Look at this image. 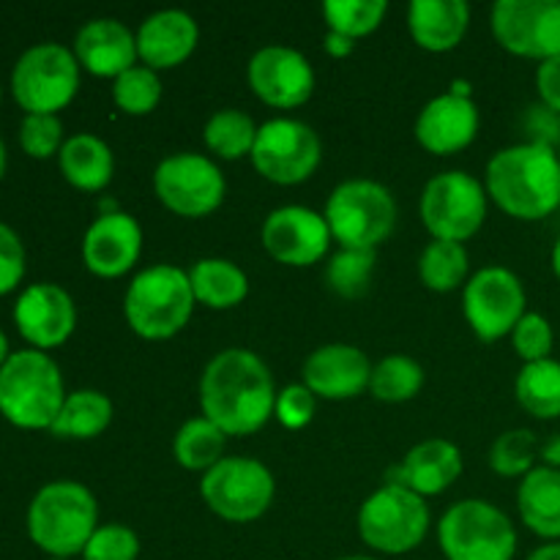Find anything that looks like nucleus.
Returning <instances> with one entry per match:
<instances>
[{"mask_svg":"<svg viewBox=\"0 0 560 560\" xmlns=\"http://www.w3.org/2000/svg\"><path fill=\"white\" fill-rule=\"evenodd\" d=\"M200 495L217 517L228 523H255L277 495L273 474L252 457H224L202 474Z\"/></svg>","mask_w":560,"mask_h":560,"instance_id":"10","label":"nucleus"},{"mask_svg":"<svg viewBox=\"0 0 560 560\" xmlns=\"http://www.w3.org/2000/svg\"><path fill=\"white\" fill-rule=\"evenodd\" d=\"M479 107L474 98L457 93H441L421 107L416 118V140L435 156H452L465 151L479 135Z\"/></svg>","mask_w":560,"mask_h":560,"instance_id":"21","label":"nucleus"},{"mask_svg":"<svg viewBox=\"0 0 560 560\" xmlns=\"http://www.w3.org/2000/svg\"><path fill=\"white\" fill-rule=\"evenodd\" d=\"M66 397L60 366L44 350H16L0 366V413L20 430H49Z\"/></svg>","mask_w":560,"mask_h":560,"instance_id":"4","label":"nucleus"},{"mask_svg":"<svg viewBox=\"0 0 560 560\" xmlns=\"http://www.w3.org/2000/svg\"><path fill=\"white\" fill-rule=\"evenodd\" d=\"M512 345L514 353L525 361V364H534V361L552 359V345H556V331H552L550 320L539 312H525L523 320L517 323V328L512 331Z\"/></svg>","mask_w":560,"mask_h":560,"instance_id":"40","label":"nucleus"},{"mask_svg":"<svg viewBox=\"0 0 560 560\" xmlns=\"http://www.w3.org/2000/svg\"><path fill=\"white\" fill-rule=\"evenodd\" d=\"M195 304L189 271L170 262H156L131 279L124 295V315L137 337L164 342L186 328Z\"/></svg>","mask_w":560,"mask_h":560,"instance_id":"5","label":"nucleus"},{"mask_svg":"<svg viewBox=\"0 0 560 560\" xmlns=\"http://www.w3.org/2000/svg\"><path fill=\"white\" fill-rule=\"evenodd\" d=\"M257 131H260V126L255 124L252 115L241 113V109H219L208 118L202 140H206L208 151L217 153L219 159L235 162V159L252 156Z\"/></svg>","mask_w":560,"mask_h":560,"instance_id":"33","label":"nucleus"},{"mask_svg":"<svg viewBox=\"0 0 560 560\" xmlns=\"http://www.w3.org/2000/svg\"><path fill=\"white\" fill-rule=\"evenodd\" d=\"M490 27L495 42L520 58L545 63L560 55V0H498Z\"/></svg>","mask_w":560,"mask_h":560,"instance_id":"15","label":"nucleus"},{"mask_svg":"<svg viewBox=\"0 0 560 560\" xmlns=\"http://www.w3.org/2000/svg\"><path fill=\"white\" fill-rule=\"evenodd\" d=\"M525 284L512 268L487 266L468 279L463 290V312L481 342L512 337L528 310Z\"/></svg>","mask_w":560,"mask_h":560,"instance_id":"12","label":"nucleus"},{"mask_svg":"<svg viewBox=\"0 0 560 560\" xmlns=\"http://www.w3.org/2000/svg\"><path fill=\"white\" fill-rule=\"evenodd\" d=\"M191 293L208 310H233L249 295V277L244 268L224 257H202L189 268Z\"/></svg>","mask_w":560,"mask_h":560,"instance_id":"28","label":"nucleus"},{"mask_svg":"<svg viewBox=\"0 0 560 560\" xmlns=\"http://www.w3.org/2000/svg\"><path fill=\"white\" fill-rule=\"evenodd\" d=\"M421 386H424V370L410 355H386L372 366L370 392L381 402H408L421 392Z\"/></svg>","mask_w":560,"mask_h":560,"instance_id":"34","label":"nucleus"},{"mask_svg":"<svg viewBox=\"0 0 560 560\" xmlns=\"http://www.w3.org/2000/svg\"><path fill=\"white\" fill-rule=\"evenodd\" d=\"M80 69L74 49L58 42L33 44L14 63L11 93L25 115H58L77 96Z\"/></svg>","mask_w":560,"mask_h":560,"instance_id":"9","label":"nucleus"},{"mask_svg":"<svg viewBox=\"0 0 560 560\" xmlns=\"http://www.w3.org/2000/svg\"><path fill=\"white\" fill-rule=\"evenodd\" d=\"M517 512L530 534L545 541H560V470L536 465L520 481Z\"/></svg>","mask_w":560,"mask_h":560,"instance_id":"26","label":"nucleus"},{"mask_svg":"<svg viewBox=\"0 0 560 560\" xmlns=\"http://www.w3.org/2000/svg\"><path fill=\"white\" fill-rule=\"evenodd\" d=\"M487 197L503 213L536 222L560 208V159L556 148L520 142L487 162Z\"/></svg>","mask_w":560,"mask_h":560,"instance_id":"2","label":"nucleus"},{"mask_svg":"<svg viewBox=\"0 0 560 560\" xmlns=\"http://www.w3.org/2000/svg\"><path fill=\"white\" fill-rule=\"evenodd\" d=\"M375 273V252L339 249L326 266V284L342 299H361Z\"/></svg>","mask_w":560,"mask_h":560,"instance_id":"36","label":"nucleus"},{"mask_svg":"<svg viewBox=\"0 0 560 560\" xmlns=\"http://www.w3.org/2000/svg\"><path fill=\"white\" fill-rule=\"evenodd\" d=\"M438 545L446 560H514L517 528L495 503L465 498L438 523Z\"/></svg>","mask_w":560,"mask_h":560,"instance_id":"7","label":"nucleus"},{"mask_svg":"<svg viewBox=\"0 0 560 560\" xmlns=\"http://www.w3.org/2000/svg\"><path fill=\"white\" fill-rule=\"evenodd\" d=\"M530 131H534V140L536 145H547V148H556L558 151V142H560V115L547 109L545 104L539 107H530V118H528Z\"/></svg>","mask_w":560,"mask_h":560,"instance_id":"45","label":"nucleus"},{"mask_svg":"<svg viewBox=\"0 0 560 560\" xmlns=\"http://www.w3.org/2000/svg\"><path fill=\"white\" fill-rule=\"evenodd\" d=\"M539 443L530 430H509L490 448V468L506 479H525L536 468Z\"/></svg>","mask_w":560,"mask_h":560,"instance_id":"38","label":"nucleus"},{"mask_svg":"<svg viewBox=\"0 0 560 560\" xmlns=\"http://www.w3.org/2000/svg\"><path fill=\"white\" fill-rule=\"evenodd\" d=\"M342 560H377V558H370V556H350V558H342Z\"/></svg>","mask_w":560,"mask_h":560,"instance_id":"52","label":"nucleus"},{"mask_svg":"<svg viewBox=\"0 0 560 560\" xmlns=\"http://www.w3.org/2000/svg\"><path fill=\"white\" fill-rule=\"evenodd\" d=\"M74 58L93 77H113L115 80L140 60V55H137V33H131L129 25L113 20V16L85 22L77 31Z\"/></svg>","mask_w":560,"mask_h":560,"instance_id":"24","label":"nucleus"},{"mask_svg":"<svg viewBox=\"0 0 560 560\" xmlns=\"http://www.w3.org/2000/svg\"><path fill=\"white\" fill-rule=\"evenodd\" d=\"M260 241L282 266L306 268L326 257L334 238L323 213L304 206H282L266 217Z\"/></svg>","mask_w":560,"mask_h":560,"instance_id":"17","label":"nucleus"},{"mask_svg":"<svg viewBox=\"0 0 560 560\" xmlns=\"http://www.w3.org/2000/svg\"><path fill=\"white\" fill-rule=\"evenodd\" d=\"M58 164L63 178L82 191H102L113 180L115 156L113 148L96 135L69 137L58 153Z\"/></svg>","mask_w":560,"mask_h":560,"instance_id":"27","label":"nucleus"},{"mask_svg":"<svg viewBox=\"0 0 560 560\" xmlns=\"http://www.w3.org/2000/svg\"><path fill=\"white\" fill-rule=\"evenodd\" d=\"M470 25L465 0H413L408 5V31L427 52H452Z\"/></svg>","mask_w":560,"mask_h":560,"instance_id":"25","label":"nucleus"},{"mask_svg":"<svg viewBox=\"0 0 560 560\" xmlns=\"http://www.w3.org/2000/svg\"><path fill=\"white\" fill-rule=\"evenodd\" d=\"M317 410V397L304 386V383H290L282 392L277 394V408L273 416L279 419V424L288 427V430H304L312 419H315Z\"/></svg>","mask_w":560,"mask_h":560,"instance_id":"42","label":"nucleus"},{"mask_svg":"<svg viewBox=\"0 0 560 560\" xmlns=\"http://www.w3.org/2000/svg\"><path fill=\"white\" fill-rule=\"evenodd\" d=\"M3 173H5V145L3 140H0V178H3Z\"/></svg>","mask_w":560,"mask_h":560,"instance_id":"51","label":"nucleus"},{"mask_svg":"<svg viewBox=\"0 0 560 560\" xmlns=\"http://www.w3.org/2000/svg\"><path fill=\"white\" fill-rule=\"evenodd\" d=\"M323 47H326V52L331 55V58H348V55H353L355 42L353 38L342 36V33L328 31L326 38H323Z\"/></svg>","mask_w":560,"mask_h":560,"instance_id":"46","label":"nucleus"},{"mask_svg":"<svg viewBox=\"0 0 560 560\" xmlns=\"http://www.w3.org/2000/svg\"><path fill=\"white\" fill-rule=\"evenodd\" d=\"M539 457L545 459L547 468L560 470V435H550L545 441V446L539 448Z\"/></svg>","mask_w":560,"mask_h":560,"instance_id":"47","label":"nucleus"},{"mask_svg":"<svg viewBox=\"0 0 560 560\" xmlns=\"http://www.w3.org/2000/svg\"><path fill=\"white\" fill-rule=\"evenodd\" d=\"M25 277V246L20 235L0 222V295L11 293Z\"/></svg>","mask_w":560,"mask_h":560,"instance_id":"43","label":"nucleus"},{"mask_svg":"<svg viewBox=\"0 0 560 560\" xmlns=\"http://www.w3.org/2000/svg\"><path fill=\"white\" fill-rule=\"evenodd\" d=\"M252 93L268 107L295 109L315 93V69L304 52L284 44H268L246 66Z\"/></svg>","mask_w":560,"mask_h":560,"instance_id":"16","label":"nucleus"},{"mask_svg":"<svg viewBox=\"0 0 560 560\" xmlns=\"http://www.w3.org/2000/svg\"><path fill=\"white\" fill-rule=\"evenodd\" d=\"M528 560H560V541H545L530 552Z\"/></svg>","mask_w":560,"mask_h":560,"instance_id":"48","label":"nucleus"},{"mask_svg":"<svg viewBox=\"0 0 560 560\" xmlns=\"http://www.w3.org/2000/svg\"><path fill=\"white\" fill-rule=\"evenodd\" d=\"M517 402L534 419L550 421L560 416V361L545 359L525 364L514 381Z\"/></svg>","mask_w":560,"mask_h":560,"instance_id":"31","label":"nucleus"},{"mask_svg":"<svg viewBox=\"0 0 560 560\" xmlns=\"http://www.w3.org/2000/svg\"><path fill=\"white\" fill-rule=\"evenodd\" d=\"M432 514L421 495L399 485H383L359 509V534L381 556L413 552L430 534Z\"/></svg>","mask_w":560,"mask_h":560,"instance_id":"8","label":"nucleus"},{"mask_svg":"<svg viewBox=\"0 0 560 560\" xmlns=\"http://www.w3.org/2000/svg\"><path fill=\"white\" fill-rule=\"evenodd\" d=\"M558 159H560V142H558Z\"/></svg>","mask_w":560,"mask_h":560,"instance_id":"53","label":"nucleus"},{"mask_svg":"<svg viewBox=\"0 0 560 560\" xmlns=\"http://www.w3.org/2000/svg\"><path fill=\"white\" fill-rule=\"evenodd\" d=\"M98 528V503L80 481H49L27 506V536L49 558L82 556Z\"/></svg>","mask_w":560,"mask_h":560,"instance_id":"3","label":"nucleus"},{"mask_svg":"<svg viewBox=\"0 0 560 560\" xmlns=\"http://www.w3.org/2000/svg\"><path fill=\"white\" fill-rule=\"evenodd\" d=\"M386 0H326L323 16L328 31H337L348 38H364L381 27L386 16Z\"/></svg>","mask_w":560,"mask_h":560,"instance_id":"35","label":"nucleus"},{"mask_svg":"<svg viewBox=\"0 0 560 560\" xmlns=\"http://www.w3.org/2000/svg\"><path fill=\"white\" fill-rule=\"evenodd\" d=\"M137 556H140V539L129 525L120 523L98 525L82 550L85 560H137Z\"/></svg>","mask_w":560,"mask_h":560,"instance_id":"39","label":"nucleus"},{"mask_svg":"<svg viewBox=\"0 0 560 560\" xmlns=\"http://www.w3.org/2000/svg\"><path fill=\"white\" fill-rule=\"evenodd\" d=\"M463 474V452L446 438H427L416 443L402 463L386 474L388 485H399L416 495H441Z\"/></svg>","mask_w":560,"mask_h":560,"instance_id":"22","label":"nucleus"},{"mask_svg":"<svg viewBox=\"0 0 560 560\" xmlns=\"http://www.w3.org/2000/svg\"><path fill=\"white\" fill-rule=\"evenodd\" d=\"M9 339H5V334L0 331V366L5 364V361H9Z\"/></svg>","mask_w":560,"mask_h":560,"instance_id":"50","label":"nucleus"},{"mask_svg":"<svg viewBox=\"0 0 560 560\" xmlns=\"http://www.w3.org/2000/svg\"><path fill=\"white\" fill-rule=\"evenodd\" d=\"M197 42H200V27L184 9L153 11L137 27V55L142 66L153 71L175 69L189 60Z\"/></svg>","mask_w":560,"mask_h":560,"instance_id":"23","label":"nucleus"},{"mask_svg":"<svg viewBox=\"0 0 560 560\" xmlns=\"http://www.w3.org/2000/svg\"><path fill=\"white\" fill-rule=\"evenodd\" d=\"M468 249L457 241L432 238L419 257V277L424 288L435 293H452V290L468 284Z\"/></svg>","mask_w":560,"mask_h":560,"instance_id":"32","label":"nucleus"},{"mask_svg":"<svg viewBox=\"0 0 560 560\" xmlns=\"http://www.w3.org/2000/svg\"><path fill=\"white\" fill-rule=\"evenodd\" d=\"M224 443H228V435L206 416H197V419L184 421L180 430L175 432L173 454L180 468L208 474L213 465L224 459Z\"/></svg>","mask_w":560,"mask_h":560,"instance_id":"30","label":"nucleus"},{"mask_svg":"<svg viewBox=\"0 0 560 560\" xmlns=\"http://www.w3.org/2000/svg\"><path fill=\"white\" fill-rule=\"evenodd\" d=\"M142 228L131 213H98L82 238V262L93 277L118 279L137 266Z\"/></svg>","mask_w":560,"mask_h":560,"instance_id":"19","label":"nucleus"},{"mask_svg":"<svg viewBox=\"0 0 560 560\" xmlns=\"http://www.w3.org/2000/svg\"><path fill=\"white\" fill-rule=\"evenodd\" d=\"M113 102L126 115H148L162 102V80L159 71L148 66H131L113 80Z\"/></svg>","mask_w":560,"mask_h":560,"instance_id":"37","label":"nucleus"},{"mask_svg":"<svg viewBox=\"0 0 560 560\" xmlns=\"http://www.w3.org/2000/svg\"><path fill=\"white\" fill-rule=\"evenodd\" d=\"M487 189L476 175L448 170L427 180L421 191V222L438 241L474 238L487 219Z\"/></svg>","mask_w":560,"mask_h":560,"instance_id":"11","label":"nucleus"},{"mask_svg":"<svg viewBox=\"0 0 560 560\" xmlns=\"http://www.w3.org/2000/svg\"><path fill=\"white\" fill-rule=\"evenodd\" d=\"M536 91H539L541 104L560 115V55L539 63V69H536Z\"/></svg>","mask_w":560,"mask_h":560,"instance_id":"44","label":"nucleus"},{"mask_svg":"<svg viewBox=\"0 0 560 560\" xmlns=\"http://www.w3.org/2000/svg\"><path fill=\"white\" fill-rule=\"evenodd\" d=\"M372 366L375 364H370L364 350L355 345L331 342L312 350L301 375H304V386L315 397L342 402V399H353L370 388Z\"/></svg>","mask_w":560,"mask_h":560,"instance_id":"20","label":"nucleus"},{"mask_svg":"<svg viewBox=\"0 0 560 560\" xmlns=\"http://www.w3.org/2000/svg\"><path fill=\"white\" fill-rule=\"evenodd\" d=\"M63 124L58 115H25L20 124V145L31 159H49L63 148Z\"/></svg>","mask_w":560,"mask_h":560,"instance_id":"41","label":"nucleus"},{"mask_svg":"<svg viewBox=\"0 0 560 560\" xmlns=\"http://www.w3.org/2000/svg\"><path fill=\"white\" fill-rule=\"evenodd\" d=\"M153 191L167 211L186 219H200L222 206L228 184L213 159L184 151L156 164Z\"/></svg>","mask_w":560,"mask_h":560,"instance_id":"13","label":"nucleus"},{"mask_svg":"<svg viewBox=\"0 0 560 560\" xmlns=\"http://www.w3.org/2000/svg\"><path fill=\"white\" fill-rule=\"evenodd\" d=\"M0 96H3V91H0Z\"/></svg>","mask_w":560,"mask_h":560,"instance_id":"55","label":"nucleus"},{"mask_svg":"<svg viewBox=\"0 0 560 560\" xmlns=\"http://www.w3.org/2000/svg\"><path fill=\"white\" fill-rule=\"evenodd\" d=\"M552 271H556V277L560 282V235H558L556 246H552Z\"/></svg>","mask_w":560,"mask_h":560,"instance_id":"49","label":"nucleus"},{"mask_svg":"<svg viewBox=\"0 0 560 560\" xmlns=\"http://www.w3.org/2000/svg\"><path fill=\"white\" fill-rule=\"evenodd\" d=\"M49 560H60V558H49Z\"/></svg>","mask_w":560,"mask_h":560,"instance_id":"54","label":"nucleus"},{"mask_svg":"<svg viewBox=\"0 0 560 560\" xmlns=\"http://www.w3.org/2000/svg\"><path fill=\"white\" fill-rule=\"evenodd\" d=\"M14 323L33 350H52L63 345L77 328L74 299L60 284L38 282L22 290L14 304Z\"/></svg>","mask_w":560,"mask_h":560,"instance_id":"18","label":"nucleus"},{"mask_svg":"<svg viewBox=\"0 0 560 560\" xmlns=\"http://www.w3.org/2000/svg\"><path fill=\"white\" fill-rule=\"evenodd\" d=\"M323 217L342 249L375 252L394 233L397 200L377 180L350 178L331 191Z\"/></svg>","mask_w":560,"mask_h":560,"instance_id":"6","label":"nucleus"},{"mask_svg":"<svg viewBox=\"0 0 560 560\" xmlns=\"http://www.w3.org/2000/svg\"><path fill=\"white\" fill-rule=\"evenodd\" d=\"M109 421H113V402L107 394L96 388H80L66 397L49 432L60 441H93L107 430Z\"/></svg>","mask_w":560,"mask_h":560,"instance_id":"29","label":"nucleus"},{"mask_svg":"<svg viewBox=\"0 0 560 560\" xmlns=\"http://www.w3.org/2000/svg\"><path fill=\"white\" fill-rule=\"evenodd\" d=\"M271 370L246 348H228L213 355L200 377V408L228 438L262 430L277 408Z\"/></svg>","mask_w":560,"mask_h":560,"instance_id":"1","label":"nucleus"},{"mask_svg":"<svg viewBox=\"0 0 560 560\" xmlns=\"http://www.w3.org/2000/svg\"><path fill=\"white\" fill-rule=\"evenodd\" d=\"M252 164L266 180L279 186L304 184L323 159V142L310 124L295 118H271L257 131Z\"/></svg>","mask_w":560,"mask_h":560,"instance_id":"14","label":"nucleus"}]
</instances>
